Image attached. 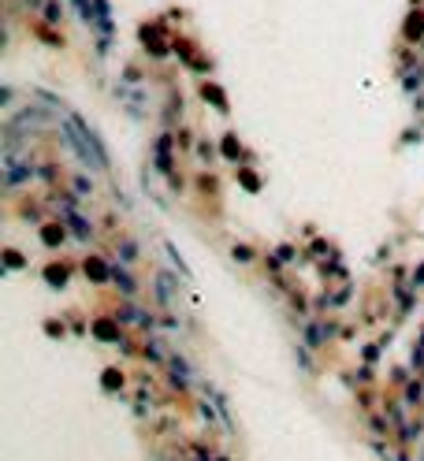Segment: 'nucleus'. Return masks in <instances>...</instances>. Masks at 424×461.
I'll return each mask as SVG.
<instances>
[{"instance_id":"nucleus-1","label":"nucleus","mask_w":424,"mask_h":461,"mask_svg":"<svg viewBox=\"0 0 424 461\" xmlns=\"http://www.w3.org/2000/svg\"><path fill=\"white\" fill-rule=\"evenodd\" d=\"M64 134H68V146L82 157V164L86 167H94V171H101L108 160H104V153H101V146H97V138L82 127V120H75V115H68L64 120Z\"/></svg>"},{"instance_id":"nucleus-2","label":"nucleus","mask_w":424,"mask_h":461,"mask_svg":"<svg viewBox=\"0 0 424 461\" xmlns=\"http://www.w3.org/2000/svg\"><path fill=\"white\" fill-rule=\"evenodd\" d=\"M5 179L8 186H19L23 179H31V164L15 153V138H8V149H5Z\"/></svg>"}]
</instances>
